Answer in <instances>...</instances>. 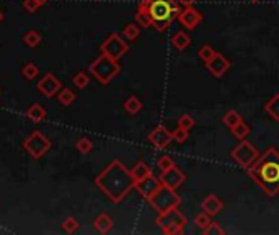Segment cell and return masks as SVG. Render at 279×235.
<instances>
[{
  "mask_svg": "<svg viewBox=\"0 0 279 235\" xmlns=\"http://www.w3.org/2000/svg\"><path fill=\"white\" fill-rule=\"evenodd\" d=\"M95 185L113 202H121L135 188V180L131 170H127L119 160H113L95 178Z\"/></svg>",
  "mask_w": 279,
  "mask_h": 235,
  "instance_id": "6da1fadb",
  "label": "cell"
},
{
  "mask_svg": "<svg viewBox=\"0 0 279 235\" xmlns=\"http://www.w3.org/2000/svg\"><path fill=\"white\" fill-rule=\"evenodd\" d=\"M246 175L263 189L264 194L274 196L279 193V152L269 147L259 159L246 168Z\"/></svg>",
  "mask_w": 279,
  "mask_h": 235,
  "instance_id": "7a4b0ae2",
  "label": "cell"
},
{
  "mask_svg": "<svg viewBox=\"0 0 279 235\" xmlns=\"http://www.w3.org/2000/svg\"><path fill=\"white\" fill-rule=\"evenodd\" d=\"M141 4L147 9L152 18V26L159 33H164L181 12L173 0H142Z\"/></svg>",
  "mask_w": 279,
  "mask_h": 235,
  "instance_id": "3957f363",
  "label": "cell"
},
{
  "mask_svg": "<svg viewBox=\"0 0 279 235\" xmlns=\"http://www.w3.org/2000/svg\"><path fill=\"white\" fill-rule=\"evenodd\" d=\"M90 72H92V75L101 85H108L121 72V67H119L118 61H114V59L101 52V54L90 64Z\"/></svg>",
  "mask_w": 279,
  "mask_h": 235,
  "instance_id": "277c9868",
  "label": "cell"
},
{
  "mask_svg": "<svg viewBox=\"0 0 279 235\" xmlns=\"http://www.w3.org/2000/svg\"><path fill=\"white\" fill-rule=\"evenodd\" d=\"M147 201L151 202V206L159 214L167 212V211H170V209L178 207L181 204V198H180V194L177 193V189H172V188H168L165 185H162Z\"/></svg>",
  "mask_w": 279,
  "mask_h": 235,
  "instance_id": "5b68a950",
  "label": "cell"
},
{
  "mask_svg": "<svg viewBox=\"0 0 279 235\" xmlns=\"http://www.w3.org/2000/svg\"><path fill=\"white\" fill-rule=\"evenodd\" d=\"M155 224H157L162 228V232L167 235H180V233H183V228L188 224V219L178 211V207H173L170 211L159 214Z\"/></svg>",
  "mask_w": 279,
  "mask_h": 235,
  "instance_id": "8992f818",
  "label": "cell"
},
{
  "mask_svg": "<svg viewBox=\"0 0 279 235\" xmlns=\"http://www.w3.org/2000/svg\"><path fill=\"white\" fill-rule=\"evenodd\" d=\"M230 155H232V159L235 160L242 168H245V170L248 168V167H251L253 163H255L259 159L258 149L253 146L251 142L245 141V139H242L237 147L232 149Z\"/></svg>",
  "mask_w": 279,
  "mask_h": 235,
  "instance_id": "52a82bcc",
  "label": "cell"
},
{
  "mask_svg": "<svg viewBox=\"0 0 279 235\" xmlns=\"http://www.w3.org/2000/svg\"><path fill=\"white\" fill-rule=\"evenodd\" d=\"M23 149L27 150L33 159H41V157L51 149V141L41 133V131H33L28 139L23 142Z\"/></svg>",
  "mask_w": 279,
  "mask_h": 235,
  "instance_id": "ba28073f",
  "label": "cell"
},
{
  "mask_svg": "<svg viewBox=\"0 0 279 235\" xmlns=\"http://www.w3.org/2000/svg\"><path fill=\"white\" fill-rule=\"evenodd\" d=\"M100 51L103 52V54L114 59V61H118V59H121L129 51V46L126 41H122V38L118 35V33H113V35H109L105 41L101 43Z\"/></svg>",
  "mask_w": 279,
  "mask_h": 235,
  "instance_id": "9c48e42d",
  "label": "cell"
},
{
  "mask_svg": "<svg viewBox=\"0 0 279 235\" xmlns=\"http://www.w3.org/2000/svg\"><path fill=\"white\" fill-rule=\"evenodd\" d=\"M61 82L59 78H57L54 74H46L40 82H38V91H40L41 95H44L46 98H53L56 93H59L61 91Z\"/></svg>",
  "mask_w": 279,
  "mask_h": 235,
  "instance_id": "30bf717a",
  "label": "cell"
},
{
  "mask_svg": "<svg viewBox=\"0 0 279 235\" xmlns=\"http://www.w3.org/2000/svg\"><path fill=\"white\" fill-rule=\"evenodd\" d=\"M160 181H162V185H165L168 188L178 189L186 181V175L181 172L177 165H175L170 170H165V172L160 173Z\"/></svg>",
  "mask_w": 279,
  "mask_h": 235,
  "instance_id": "8fae6325",
  "label": "cell"
},
{
  "mask_svg": "<svg viewBox=\"0 0 279 235\" xmlns=\"http://www.w3.org/2000/svg\"><path fill=\"white\" fill-rule=\"evenodd\" d=\"M173 141V133H170L165 126H157L151 134H149V142L152 144V146L155 149H167L168 147V144H170Z\"/></svg>",
  "mask_w": 279,
  "mask_h": 235,
  "instance_id": "7c38bea8",
  "label": "cell"
},
{
  "mask_svg": "<svg viewBox=\"0 0 279 235\" xmlns=\"http://www.w3.org/2000/svg\"><path fill=\"white\" fill-rule=\"evenodd\" d=\"M206 69L209 70L214 77L220 78V77H222V75L225 74L227 70L230 69V61H229V59L224 57L222 52H216L211 61L206 62Z\"/></svg>",
  "mask_w": 279,
  "mask_h": 235,
  "instance_id": "4fadbf2b",
  "label": "cell"
},
{
  "mask_svg": "<svg viewBox=\"0 0 279 235\" xmlns=\"http://www.w3.org/2000/svg\"><path fill=\"white\" fill-rule=\"evenodd\" d=\"M178 20L185 28L194 30L201 22H203V15H201V12H198L196 9H193V7H185V10L180 12Z\"/></svg>",
  "mask_w": 279,
  "mask_h": 235,
  "instance_id": "5bb4252c",
  "label": "cell"
},
{
  "mask_svg": "<svg viewBox=\"0 0 279 235\" xmlns=\"http://www.w3.org/2000/svg\"><path fill=\"white\" fill-rule=\"evenodd\" d=\"M160 186H162L160 178H155L154 175L147 176V178H144V180H141V181L135 183V189H137V191L142 194V198H146V199L151 198V196L155 191H157Z\"/></svg>",
  "mask_w": 279,
  "mask_h": 235,
  "instance_id": "9a60e30c",
  "label": "cell"
},
{
  "mask_svg": "<svg viewBox=\"0 0 279 235\" xmlns=\"http://www.w3.org/2000/svg\"><path fill=\"white\" fill-rule=\"evenodd\" d=\"M201 207H203V211L207 212L209 215H216V214H219L220 211H222L224 201L216 194H209L203 199V202H201Z\"/></svg>",
  "mask_w": 279,
  "mask_h": 235,
  "instance_id": "2e32d148",
  "label": "cell"
},
{
  "mask_svg": "<svg viewBox=\"0 0 279 235\" xmlns=\"http://www.w3.org/2000/svg\"><path fill=\"white\" fill-rule=\"evenodd\" d=\"M93 227L96 232L100 233H108L113 228V219L108 214H100L98 217L93 220Z\"/></svg>",
  "mask_w": 279,
  "mask_h": 235,
  "instance_id": "e0dca14e",
  "label": "cell"
},
{
  "mask_svg": "<svg viewBox=\"0 0 279 235\" xmlns=\"http://www.w3.org/2000/svg\"><path fill=\"white\" fill-rule=\"evenodd\" d=\"M46 114H48L46 108H44L43 104H40V103H33V104H31V106L27 109V116H28L33 123H41V121H44V118H46Z\"/></svg>",
  "mask_w": 279,
  "mask_h": 235,
  "instance_id": "ac0fdd59",
  "label": "cell"
},
{
  "mask_svg": "<svg viewBox=\"0 0 279 235\" xmlns=\"http://www.w3.org/2000/svg\"><path fill=\"white\" fill-rule=\"evenodd\" d=\"M191 44V38L185 31H178L172 36V46L178 51H185Z\"/></svg>",
  "mask_w": 279,
  "mask_h": 235,
  "instance_id": "d6986e66",
  "label": "cell"
},
{
  "mask_svg": "<svg viewBox=\"0 0 279 235\" xmlns=\"http://www.w3.org/2000/svg\"><path fill=\"white\" fill-rule=\"evenodd\" d=\"M131 173H132V176H134L135 183H137V181H141V180L147 178V176H151V175H152V170H151V167H149L146 162H137V163L134 165V168L131 170Z\"/></svg>",
  "mask_w": 279,
  "mask_h": 235,
  "instance_id": "ffe728a7",
  "label": "cell"
},
{
  "mask_svg": "<svg viewBox=\"0 0 279 235\" xmlns=\"http://www.w3.org/2000/svg\"><path fill=\"white\" fill-rule=\"evenodd\" d=\"M135 23L142 28H149V26H152V18L149 15L147 9L142 4H139V9L135 12Z\"/></svg>",
  "mask_w": 279,
  "mask_h": 235,
  "instance_id": "44dd1931",
  "label": "cell"
},
{
  "mask_svg": "<svg viewBox=\"0 0 279 235\" xmlns=\"http://www.w3.org/2000/svg\"><path fill=\"white\" fill-rule=\"evenodd\" d=\"M264 111L272 118V120L279 123V93L271 96V100L264 104Z\"/></svg>",
  "mask_w": 279,
  "mask_h": 235,
  "instance_id": "7402d4cb",
  "label": "cell"
},
{
  "mask_svg": "<svg viewBox=\"0 0 279 235\" xmlns=\"http://www.w3.org/2000/svg\"><path fill=\"white\" fill-rule=\"evenodd\" d=\"M242 121H243V118L240 116V114L237 113V111H233V109L227 111V113L224 114V118H222V123H224L229 129H232L233 126H237V124L242 123Z\"/></svg>",
  "mask_w": 279,
  "mask_h": 235,
  "instance_id": "603a6c76",
  "label": "cell"
},
{
  "mask_svg": "<svg viewBox=\"0 0 279 235\" xmlns=\"http://www.w3.org/2000/svg\"><path fill=\"white\" fill-rule=\"evenodd\" d=\"M141 35V28L137 23H129L124 26V30H122V36H124L127 41H135V39L139 38Z\"/></svg>",
  "mask_w": 279,
  "mask_h": 235,
  "instance_id": "cb8c5ba5",
  "label": "cell"
},
{
  "mask_svg": "<svg viewBox=\"0 0 279 235\" xmlns=\"http://www.w3.org/2000/svg\"><path fill=\"white\" fill-rule=\"evenodd\" d=\"M124 109L127 111L129 114L139 113V111L142 109V101L139 100L137 96H129L127 100L124 101Z\"/></svg>",
  "mask_w": 279,
  "mask_h": 235,
  "instance_id": "d4e9b609",
  "label": "cell"
},
{
  "mask_svg": "<svg viewBox=\"0 0 279 235\" xmlns=\"http://www.w3.org/2000/svg\"><path fill=\"white\" fill-rule=\"evenodd\" d=\"M23 41L27 46H30V48H36V46L41 43V35L35 30H30L23 35Z\"/></svg>",
  "mask_w": 279,
  "mask_h": 235,
  "instance_id": "484cf974",
  "label": "cell"
},
{
  "mask_svg": "<svg viewBox=\"0 0 279 235\" xmlns=\"http://www.w3.org/2000/svg\"><path fill=\"white\" fill-rule=\"evenodd\" d=\"M230 131H232V134L235 136L237 139H240V141H242V139H245V137L250 134V128H248V124H246L245 121L238 123L237 126H233V128H232Z\"/></svg>",
  "mask_w": 279,
  "mask_h": 235,
  "instance_id": "4316f807",
  "label": "cell"
},
{
  "mask_svg": "<svg viewBox=\"0 0 279 235\" xmlns=\"http://www.w3.org/2000/svg\"><path fill=\"white\" fill-rule=\"evenodd\" d=\"M57 96H59V101L64 104V106H69V104H72L75 101V98H77V95L70 88L61 90L59 93H57Z\"/></svg>",
  "mask_w": 279,
  "mask_h": 235,
  "instance_id": "83f0119b",
  "label": "cell"
},
{
  "mask_svg": "<svg viewBox=\"0 0 279 235\" xmlns=\"http://www.w3.org/2000/svg\"><path fill=\"white\" fill-rule=\"evenodd\" d=\"M38 74H40V67L33 62H28L23 67V75H25V78H28V80H35Z\"/></svg>",
  "mask_w": 279,
  "mask_h": 235,
  "instance_id": "f1b7e54d",
  "label": "cell"
},
{
  "mask_svg": "<svg viewBox=\"0 0 279 235\" xmlns=\"http://www.w3.org/2000/svg\"><path fill=\"white\" fill-rule=\"evenodd\" d=\"M75 147H77V150H79L80 154H88V152H92L93 144H92V141L88 139V137H80V139L77 141Z\"/></svg>",
  "mask_w": 279,
  "mask_h": 235,
  "instance_id": "f546056e",
  "label": "cell"
},
{
  "mask_svg": "<svg viewBox=\"0 0 279 235\" xmlns=\"http://www.w3.org/2000/svg\"><path fill=\"white\" fill-rule=\"evenodd\" d=\"M79 227H80V224H79V220H77L75 217H67L66 220L62 222V228H64V230H66L67 233L77 232V230H79Z\"/></svg>",
  "mask_w": 279,
  "mask_h": 235,
  "instance_id": "4dcf8cb0",
  "label": "cell"
},
{
  "mask_svg": "<svg viewBox=\"0 0 279 235\" xmlns=\"http://www.w3.org/2000/svg\"><path fill=\"white\" fill-rule=\"evenodd\" d=\"M214 54H216V51H214L209 44H204L203 48H199V51H198L199 59H201V61H204V62L211 61V59L214 57Z\"/></svg>",
  "mask_w": 279,
  "mask_h": 235,
  "instance_id": "1f68e13d",
  "label": "cell"
},
{
  "mask_svg": "<svg viewBox=\"0 0 279 235\" xmlns=\"http://www.w3.org/2000/svg\"><path fill=\"white\" fill-rule=\"evenodd\" d=\"M211 215L207 214V212H201V214H198L196 217H194V224H196L201 230H203V228H206L207 225L211 224Z\"/></svg>",
  "mask_w": 279,
  "mask_h": 235,
  "instance_id": "d6a6232c",
  "label": "cell"
},
{
  "mask_svg": "<svg viewBox=\"0 0 279 235\" xmlns=\"http://www.w3.org/2000/svg\"><path fill=\"white\" fill-rule=\"evenodd\" d=\"M72 82H74V85L77 88H85L88 85V82H90V78H88V75L85 74V72H79V74L72 78Z\"/></svg>",
  "mask_w": 279,
  "mask_h": 235,
  "instance_id": "836d02e7",
  "label": "cell"
},
{
  "mask_svg": "<svg viewBox=\"0 0 279 235\" xmlns=\"http://www.w3.org/2000/svg\"><path fill=\"white\" fill-rule=\"evenodd\" d=\"M159 168L162 170V172H165V170H170L172 167H175V160L172 159L170 155H162L159 162H157Z\"/></svg>",
  "mask_w": 279,
  "mask_h": 235,
  "instance_id": "e575fe53",
  "label": "cell"
},
{
  "mask_svg": "<svg viewBox=\"0 0 279 235\" xmlns=\"http://www.w3.org/2000/svg\"><path fill=\"white\" fill-rule=\"evenodd\" d=\"M204 235H224V228L220 227L217 222H211L206 228H203Z\"/></svg>",
  "mask_w": 279,
  "mask_h": 235,
  "instance_id": "d590c367",
  "label": "cell"
},
{
  "mask_svg": "<svg viewBox=\"0 0 279 235\" xmlns=\"http://www.w3.org/2000/svg\"><path fill=\"white\" fill-rule=\"evenodd\" d=\"M178 126L183 128V129H186V131H190V129L194 126V120H193V118H191L190 114H183V116H180Z\"/></svg>",
  "mask_w": 279,
  "mask_h": 235,
  "instance_id": "8d00e7d4",
  "label": "cell"
},
{
  "mask_svg": "<svg viewBox=\"0 0 279 235\" xmlns=\"http://www.w3.org/2000/svg\"><path fill=\"white\" fill-rule=\"evenodd\" d=\"M188 134H190V131H186V129L178 126L177 129H175V133H173V139L177 142H180V144H183L188 139Z\"/></svg>",
  "mask_w": 279,
  "mask_h": 235,
  "instance_id": "74e56055",
  "label": "cell"
},
{
  "mask_svg": "<svg viewBox=\"0 0 279 235\" xmlns=\"http://www.w3.org/2000/svg\"><path fill=\"white\" fill-rule=\"evenodd\" d=\"M43 4L40 0H23V9L28 12H36L38 9H41Z\"/></svg>",
  "mask_w": 279,
  "mask_h": 235,
  "instance_id": "f35d334b",
  "label": "cell"
},
{
  "mask_svg": "<svg viewBox=\"0 0 279 235\" xmlns=\"http://www.w3.org/2000/svg\"><path fill=\"white\" fill-rule=\"evenodd\" d=\"M177 2H178L180 5H183V7H193L194 4L198 2V0H177Z\"/></svg>",
  "mask_w": 279,
  "mask_h": 235,
  "instance_id": "ab89813d",
  "label": "cell"
},
{
  "mask_svg": "<svg viewBox=\"0 0 279 235\" xmlns=\"http://www.w3.org/2000/svg\"><path fill=\"white\" fill-rule=\"evenodd\" d=\"M4 22V13H2V10H0V23Z\"/></svg>",
  "mask_w": 279,
  "mask_h": 235,
  "instance_id": "60d3db41",
  "label": "cell"
},
{
  "mask_svg": "<svg viewBox=\"0 0 279 235\" xmlns=\"http://www.w3.org/2000/svg\"><path fill=\"white\" fill-rule=\"evenodd\" d=\"M40 2H41V4L44 5V4H46V2H48V0H40Z\"/></svg>",
  "mask_w": 279,
  "mask_h": 235,
  "instance_id": "b9f144b4",
  "label": "cell"
},
{
  "mask_svg": "<svg viewBox=\"0 0 279 235\" xmlns=\"http://www.w3.org/2000/svg\"><path fill=\"white\" fill-rule=\"evenodd\" d=\"M250 2H253V4H255V2H259V0H250Z\"/></svg>",
  "mask_w": 279,
  "mask_h": 235,
  "instance_id": "7bdbcfd3",
  "label": "cell"
}]
</instances>
